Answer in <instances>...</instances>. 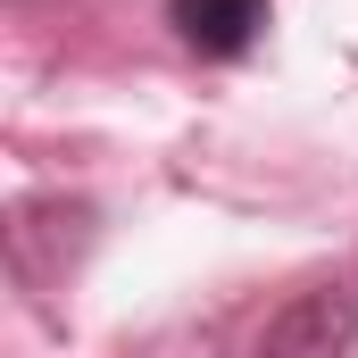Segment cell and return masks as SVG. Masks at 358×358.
Wrapping results in <instances>:
<instances>
[{
	"instance_id": "1",
	"label": "cell",
	"mask_w": 358,
	"mask_h": 358,
	"mask_svg": "<svg viewBox=\"0 0 358 358\" xmlns=\"http://www.w3.org/2000/svg\"><path fill=\"white\" fill-rule=\"evenodd\" d=\"M92 242H100V208L92 200H76V192H25L8 208V275H17V292L50 300L84 267Z\"/></svg>"
},
{
	"instance_id": "2",
	"label": "cell",
	"mask_w": 358,
	"mask_h": 358,
	"mask_svg": "<svg viewBox=\"0 0 358 358\" xmlns=\"http://www.w3.org/2000/svg\"><path fill=\"white\" fill-rule=\"evenodd\" d=\"M358 350V292L350 283H308L250 334L242 358H350Z\"/></svg>"
},
{
	"instance_id": "3",
	"label": "cell",
	"mask_w": 358,
	"mask_h": 358,
	"mask_svg": "<svg viewBox=\"0 0 358 358\" xmlns=\"http://www.w3.org/2000/svg\"><path fill=\"white\" fill-rule=\"evenodd\" d=\"M167 25L192 59H250L267 34V0H167Z\"/></svg>"
}]
</instances>
